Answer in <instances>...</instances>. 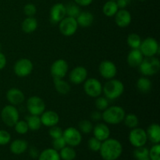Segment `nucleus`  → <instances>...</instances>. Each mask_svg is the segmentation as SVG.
Segmentation results:
<instances>
[{
	"label": "nucleus",
	"instance_id": "c9c22d12",
	"mask_svg": "<svg viewBox=\"0 0 160 160\" xmlns=\"http://www.w3.org/2000/svg\"><path fill=\"white\" fill-rule=\"evenodd\" d=\"M13 127L15 128V131L20 134H25L29 131L28 125L25 120H18Z\"/></svg>",
	"mask_w": 160,
	"mask_h": 160
},
{
	"label": "nucleus",
	"instance_id": "09e8293b",
	"mask_svg": "<svg viewBox=\"0 0 160 160\" xmlns=\"http://www.w3.org/2000/svg\"><path fill=\"white\" fill-rule=\"evenodd\" d=\"M76 4L81 6H88L93 2V0H74Z\"/></svg>",
	"mask_w": 160,
	"mask_h": 160
},
{
	"label": "nucleus",
	"instance_id": "f257e3e1",
	"mask_svg": "<svg viewBox=\"0 0 160 160\" xmlns=\"http://www.w3.org/2000/svg\"><path fill=\"white\" fill-rule=\"evenodd\" d=\"M100 155L104 160H117L121 156L123 147L117 139L108 138L102 142Z\"/></svg>",
	"mask_w": 160,
	"mask_h": 160
},
{
	"label": "nucleus",
	"instance_id": "5701e85b",
	"mask_svg": "<svg viewBox=\"0 0 160 160\" xmlns=\"http://www.w3.org/2000/svg\"><path fill=\"white\" fill-rule=\"evenodd\" d=\"M28 148V143L27 141L23 139H17L14 140L10 144V151L11 152L15 155H20L26 152Z\"/></svg>",
	"mask_w": 160,
	"mask_h": 160
},
{
	"label": "nucleus",
	"instance_id": "2f4dec72",
	"mask_svg": "<svg viewBox=\"0 0 160 160\" xmlns=\"http://www.w3.org/2000/svg\"><path fill=\"white\" fill-rule=\"evenodd\" d=\"M128 45L131 47L132 49H138L140 48L141 43H142V39L138 34L133 33L128 35V39H127Z\"/></svg>",
	"mask_w": 160,
	"mask_h": 160
},
{
	"label": "nucleus",
	"instance_id": "bb28decb",
	"mask_svg": "<svg viewBox=\"0 0 160 160\" xmlns=\"http://www.w3.org/2000/svg\"><path fill=\"white\" fill-rule=\"evenodd\" d=\"M119 10V7L117 4V2L115 1H108L105 3L102 8V12L106 17H114Z\"/></svg>",
	"mask_w": 160,
	"mask_h": 160
},
{
	"label": "nucleus",
	"instance_id": "412c9836",
	"mask_svg": "<svg viewBox=\"0 0 160 160\" xmlns=\"http://www.w3.org/2000/svg\"><path fill=\"white\" fill-rule=\"evenodd\" d=\"M143 59L144 56L142 55V52L139 48H138V49H132L130 52L127 58V61L130 67H138L142 63Z\"/></svg>",
	"mask_w": 160,
	"mask_h": 160
},
{
	"label": "nucleus",
	"instance_id": "9b49d317",
	"mask_svg": "<svg viewBox=\"0 0 160 160\" xmlns=\"http://www.w3.org/2000/svg\"><path fill=\"white\" fill-rule=\"evenodd\" d=\"M62 138L65 140L66 144L71 147L78 146L82 141V136L79 130L72 127L67 128L63 131Z\"/></svg>",
	"mask_w": 160,
	"mask_h": 160
},
{
	"label": "nucleus",
	"instance_id": "ea45409f",
	"mask_svg": "<svg viewBox=\"0 0 160 160\" xmlns=\"http://www.w3.org/2000/svg\"><path fill=\"white\" fill-rule=\"evenodd\" d=\"M102 142L95 138V137L89 139L88 142V145L89 149L92 150L93 152H98L99 151L100 148H101Z\"/></svg>",
	"mask_w": 160,
	"mask_h": 160
},
{
	"label": "nucleus",
	"instance_id": "37998d69",
	"mask_svg": "<svg viewBox=\"0 0 160 160\" xmlns=\"http://www.w3.org/2000/svg\"><path fill=\"white\" fill-rule=\"evenodd\" d=\"M11 135L8 131L0 130V145H6L10 142Z\"/></svg>",
	"mask_w": 160,
	"mask_h": 160
},
{
	"label": "nucleus",
	"instance_id": "6ab92c4d",
	"mask_svg": "<svg viewBox=\"0 0 160 160\" xmlns=\"http://www.w3.org/2000/svg\"><path fill=\"white\" fill-rule=\"evenodd\" d=\"M115 22L120 28H126L131 22V15L125 9H120L115 14Z\"/></svg>",
	"mask_w": 160,
	"mask_h": 160
},
{
	"label": "nucleus",
	"instance_id": "58836bf2",
	"mask_svg": "<svg viewBox=\"0 0 160 160\" xmlns=\"http://www.w3.org/2000/svg\"><path fill=\"white\" fill-rule=\"evenodd\" d=\"M160 145L159 144H155L151 149L148 150V156L151 160H160L159 158Z\"/></svg>",
	"mask_w": 160,
	"mask_h": 160
},
{
	"label": "nucleus",
	"instance_id": "b1692460",
	"mask_svg": "<svg viewBox=\"0 0 160 160\" xmlns=\"http://www.w3.org/2000/svg\"><path fill=\"white\" fill-rule=\"evenodd\" d=\"M148 139L152 143L159 144L160 142V127L157 123H152L146 131Z\"/></svg>",
	"mask_w": 160,
	"mask_h": 160
},
{
	"label": "nucleus",
	"instance_id": "393cba45",
	"mask_svg": "<svg viewBox=\"0 0 160 160\" xmlns=\"http://www.w3.org/2000/svg\"><path fill=\"white\" fill-rule=\"evenodd\" d=\"M21 28L23 31L25 33H32L37 29L38 28V21L35 18L33 17H27L23 22H22Z\"/></svg>",
	"mask_w": 160,
	"mask_h": 160
},
{
	"label": "nucleus",
	"instance_id": "ddd939ff",
	"mask_svg": "<svg viewBox=\"0 0 160 160\" xmlns=\"http://www.w3.org/2000/svg\"><path fill=\"white\" fill-rule=\"evenodd\" d=\"M68 71V63L65 59H59L55 61L51 66L50 72L53 79H62Z\"/></svg>",
	"mask_w": 160,
	"mask_h": 160
},
{
	"label": "nucleus",
	"instance_id": "49530a36",
	"mask_svg": "<svg viewBox=\"0 0 160 160\" xmlns=\"http://www.w3.org/2000/svg\"><path fill=\"white\" fill-rule=\"evenodd\" d=\"M29 155L31 156V158L33 159H36V158H38L39 156V152L35 147H31L29 149Z\"/></svg>",
	"mask_w": 160,
	"mask_h": 160
},
{
	"label": "nucleus",
	"instance_id": "c85d7f7f",
	"mask_svg": "<svg viewBox=\"0 0 160 160\" xmlns=\"http://www.w3.org/2000/svg\"><path fill=\"white\" fill-rule=\"evenodd\" d=\"M137 88L142 93H148L152 88V82L145 77H142L137 81Z\"/></svg>",
	"mask_w": 160,
	"mask_h": 160
},
{
	"label": "nucleus",
	"instance_id": "c756f323",
	"mask_svg": "<svg viewBox=\"0 0 160 160\" xmlns=\"http://www.w3.org/2000/svg\"><path fill=\"white\" fill-rule=\"evenodd\" d=\"M26 122L28 125V128L30 130L33 131H38L42 127V122L39 116L31 115L30 117H27Z\"/></svg>",
	"mask_w": 160,
	"mask_h": 160
},
{
	"label": "nucleus",
	"instance_id": "dca6fc26",
	"mask_svg": "<svg viewBox=\"0 0 160 160\" xmlns=\"http://www.w3.org/2000/svg\"><path fill=\"white\" fill-rule=\"evenodd\" d=\"M66 7L62 3L53 5L50 10V20L52 23H59L66 17Z\"/></svg>",
	"mask_w": 160,
	"mask_h": 160
},
{
	"label": "nucleus",
	"instance_id": "72a5a7b5",
	"mask_svg": "<svg viewBox=\"0 0 160 160\" xmlns=\"http://www.w3.org/2000/svg\"><path fill=\"white\" fill-rule=\"evenodd\" d=\"M125 125L129 128H135L138 125V118L136 115L132 113L125 115L124 119H123Z\"/></svg>",
	"mask_w": 160,
	"mask_h": 160
},
{
	"label": "nucleus",
	"instance_id": "473e14b6",
	"mask_svg": "<svg viewBox=\"0 0 160 160\" xmlns=\"http://www.w3.org/2000/svg\"><path fill=\"white\" fill-rule=\"evenodd\" d=\"M66 7V14L67 17H73V18H77L78 16L79 15L80 12H81V9H80L79 6L76 3L70 2L65 6Z\"/></svg>",
	"mask_w": 160,
	"mask_h": 160
},
{
	"label": "nucleus",
	"instance_id": "79ce46f5",
	"mask_svg": "<svg viewBox=\"0 0 160 160\" xmlns=\"http://www.w3.org/2000/svg\"><path fill=\"white\" fill-rule=\"evenodd\" d=\"M23 12H24L25 15L28 17H34L36 14V12H37V9H36L35 6L34 4H32V3H28L23 7Z\"/></svg>",
	"mask_w": 160,
	"mask_h": 160
},
{
	"label": "nucleus",
	"instance_id": "f3484780",
	"mask_svg": "<svg viewBox=\"0 0 160 160\" xmlns=\"http://www.w3.org/2000/svg\"><path fill=\"white\" fill-rule=\"evenodd\" d=\"M40 118L42 124L45 127H48V128L56 126L59 121V117L58 113L52 110L45 111L41 115Z\"/></svg>",
	"mask_w": 160,
	"mask_h": 160
},
{
	"label": "nucleus",
	"instance_id": "a211bd4d",
	"mask_svg": "<svg viewBox=\"0 0 160 160\" xmlns=\"http://www.w3.org/2000/svg\"><path fill=\"white\" fill-rule=\"evenodd\" d=\"M6 98L11 105L17 106V105H20L21 103H23L25 99V96L21 90L16 88H12L8 90L7 93H6Z\"/></svg>",
	"mask_w": 160,
	"mask_h": 160
},
{
	"label": "nucleus",
	"instance_id": "864d4df0",
	"mask_svg": "<svg viewBox=\"0 0 160 160\" xmlns=\"http://www.w3.org/2000/svg\"><path fill=\"white\" fill-rule=\"evenodd\" d=\"M109 1H115L116 2V1H117V0H109Z\"/></svg>",
	"mask_w": 160,
	"mask_h": 160
},
{
	"label": "nucleus",
	"instance_id": "20e7f679",
	"mask_svg": "<svg viewBox=\"0 0 160 160\" xmlns=\"http://www.w3.org/2000/svg\"><path fill=\"white\" fill-rule=\"evenodd\" d=\"M160 62L159 59L152 56L143 59L139 65V70L144 76H152L159 71Z\"/></svg>",
	"mask_w": 160,
	"mask_h": 160
},
{
	"label": "nucleus",
	"instance_id": "f8f14e48",
	"mask_svg": "<svg viewBox=\"0 0 160 160\" xmlns=\"http://www.w3.org/2000/svg\"><path fill=\"white\" fill-rule=\"evenodd\" d=\"M14 73L20 78H25L31 73L33 70V63L30 59L23 58L17 61L13 67Z\"/></svg>",
	"mask_w": 160,
	"mask_h": 160
},
{
	"label": "nucleus",
	"instance_id": "603ef678",
	"mask_svg": "<svg viewBox=\"0 0 160 160\" xmlns=\"http://www.w3.org/2000/svg\"><path fill=\"white\" fill-rule=\"evenodd\" d=\"M139 1H141V2H145V1H146V0H139Z\"/></svg>",
	"mask_w": 160,
	"mask_h": 160
},
{
	"label": "nucleus",
	"instance_id": "1a4fd4ad",
	"mask_svg": "<svg viewBox=\"0 0 160 160\" xmlns=\"http://www.w3.org/2000/svg\"><path fill=\"white\" fill-rule=\"evenodd\" d=\"M84 92L92 98H97L100 96L102 92V85L101 82L96 78L86 79L84 84Z\"/></svg>",
	"mask_w": 160,
	"mask_h": 160
},
{
	"label": "nucleus",
	"instance_id": "6e6552de",
	"mask_svg": "<svg viewBox=\"0 0 160 160\" xmlns=\"http://www.w3.org/2000/svg\"><path fill=\"white\" fill-rule=\"evenodd\" d=\"M27 109L31 115L41 116L45 111V104L42 98L32 96L27 102Z\"/></svg>",
	"mask_w": 160,
	"mask_h": 160
},
{
	"label": "nucleus",
	"instance_id": "0eeeda50",
	"mask_svg": "<svg viewBox=\"0 0 160 160\" xmlns=\"http://www.w3.org/2000/svg\"><path fill=\"white\" fill-rule=\"evenodd\" d=\"M78 24L77 23L76 18L70 17H64L59 23V31L61 34L67 37L73 35L78 30Z\"/></svg>",
	"mask_w": 160,
	"mask_h": 160
},
{
	"label": "nucleus",
	"instance_id": "8fccbe9b",
	"mask_svg": "<svg viewBox=\"0 0 160 160\" xmlns=\"http://www.w3.org/2000/svg\"><path fill=\"white\" fill-rule=\"evenodd\" d=\"M6 65V58L2 52H0V70L5 68Z\"/></svg>",
	"mask_w": 160,
	"mask_h": 160
},
{
	"label": "nucleus",
	"instance_id": "7ed1b4c3",
	"mask_svg": "<svg viewBox=\"0 0 160 160\" xmlns=\"http://www.w3.org/2000/svg\"><path fill=\"white\" fill-rule=\"evenodd\" d=\"M102 92L107 99L115 100L122 95L124 92V85L120 81L110 79L102 87Z\"/></svg>",
	"mask_w": 160,
	"mask_h": 160
},
{
	"label": "nucleus",
	"instance_id": "4c0bfd02",
	"mask_svg": "<svg viewBox=\"0 0 160 160\" xmlns=\"http://www.w3.org/2000/svg\"><path fill=\"white\" fill-rule=\"evenodd\" d=\"M95 107L98 110L104 111L109 107V101L106 97H97L95 100Z\"/></svg>",
	"mask_w": 160,
	"mask_h": 160
},
{
	"label": "nucleus",
	"instance_id": "e433bc0d",
	"mask_svg": "<svg viewBox=\"0 0 160 160\" xmlns=\"http://www.w3.org/2000/svg\"><path fill=\"white\" fill-rule=\"evenodd\" d=\"M134 156L137 160H140L144 158L148 157V149L145 147H138L134 151Z\"/></svg>",
	"mask_w": 160,
	"mask_h": 160
},
{
	"label": "nucleus",
	"instance_id": "39448f33",
	"mask_svg": "<svg viewBox=\"0 0 160 160\" xmlns=\"http://www.w3.org/2000/svg\"><path fill=\"white\" fill-rule=\"evenodd\" d=\"M19 112L15 106L7 105L1 111V118L3 123L8 127H13L19 120Z\"/></svg>",
	"mask_w": 160,
	"mask_h": 160
},
{
	"label": "nucleus",
	"instance_id": "c03bdc74",
	"mask_svg": "<svg viewBox=\"0 0 160 160\" xmlns=\"http://www.w3.org/2000/svg\"><path fill=\"white\" fill-rule=\"evenodd\" d=\"M67 145L66 144L65 140L63 139V138L61 137L59 138H56V139H53V142H52V146L53 148L56 151H60L62 148Z\"/></svg>",
	"mask_w": 160,
	"mask_h": 160
},
{
	"label": "nucleus",
	"instance_id": "de8ad7c7",
	"mask_svg": "<svg viewBox=\"0 0 160 160\" xmlns=\"http://www.w3.org/2000/svg\"><path fill=\"white\" fill-rule=\"evenodd\" d=\"M91 118L94 121H98L102 119V113L99 111H94L92 114H91Z\"/></svg>",
	"mask_w": 160,
	"mask_h": 160
},
{
	"label": "nucleus",
	"instance_id": "9d476101",
	"mask_svg": "<svg viewBox=\"0 0 160 160\" xmlns=\"http://www.w3.org/2000/svg\"><path fill=\"white\" fill-rule=\"evenodd\" d=\"M129 141L135 148L144 146L148 141L146 131L142 128H133L129 134Z\"/></svg>",
	"mask_w": 160,
	"mask_h": 160
},
{
	"label": "nucleus",
	"instance_id": "2eb2a0df",
	"mask_svg": "<svg viewBox=\"0 0 160 160\" xmlns=\"http://www.w3.org/2000/svg\"><path fill=\"white\" fill-rule=\"evenodd\" d=\"M88 77V71L85 69V67H76L71 70L69 75L70 81L74 84H80L81 83L84 82L85 80L87 79Z\"/></svg>",
	"mask_w": 160,
	"mask_h": 160
},
{
	"label": "nucleus",
	"instance_id": "aec40b11",
	"mask_svg": "<svg viewBox=\"0 0 160 160\" xmlns=\"http://www.w3.org/2000/svg\"><path fill=\"white\" fill-rule=\"evenodd\" d=\"M93 134L94 137L99 140L100 142L106 140L110 136V130L109 127L105 123H97L93 128Z\"/></svg>",
	"mask_w": 160,
	"mask_h": 160
},
{
	"label": "nucleus",
	"instance_id": "f03ea898",
	"mask_svg": "<svg viewBox=\"0 0 160 160\" xmlns=\"http://www.w3.org/2000/svg\"><path fill=\"white\" fill-rule=\"evenodd\" d=\"M125 111L120 106H112L105 109L102 113V119L111 125L119 124L123 121L125 117Z\"/></svg>",
	"mask_w": 160,
	"mask_h": 160
},
{
	"label": "nucleus",
	"instance_id": "f704fd0d",
	"mask_svg": "<svg viewBox=\"0 0 160 160\" xmlns=\"http://www.w3.org/2000/svg\"><path fill=\"white\" fill-rule=\"evenodd\" d=\"M78 128H79L80 132H82L84 134H89L93 130V125L90 120H84L80 122Z\"/></svg>",
	"mask_w": 160,
	"mask_h": 160
},
{
	"label": "nucleus",
	"instance_id": "a878e982",
	"mask_svg": "<svg viewBox=\"0 0 160 160\" xmlns=\"http://www.w3.org/2000/svg\"><path fill=\"white\" fill-rule=\"evenodd\" d=\"M38 160H60V156L54 148H47L39 154Z\"/></svg>",
	"mask_w": 160,
	"mask_h": 160
},
{
	"label": "nucleus",
	"instance_id": "a18cd8bd",
	"mask_svg": "<svg viewBox=\"0 0 160 160\" xmlns=\"http://www.w3.org/2000/svg\"><path fill=\"white\" fill-rule=\"evenodd\" d=\"M131 1V0H117L116 2L119 9H124L128 6V4H130Z\"/></svg>",
	"mask_w": 160,
	"mask_h": 160
},
{
	"label": "nucleus",
	"instance_id": "4468645a",
	"mask_svg": "<svg viewBox=\"0 0 160 160\" xmlns=\"http://www.w3.org/2000/svg\"><path fill=\"white\" fill-rule=\"evenodd\" d=\"M100 75L103 78L107 80H110L114 78L117 75V69L115 64L109 60H104L100 63L98 67Z\"/></svg>",
	"mask_w": 160,
	"mask_h": 160
},
{
	"label": "nucleus",
	"instance_id": "423d86ee",
	"mask_svg": "<svg viewBox=\"0 0 160 160\" xmlns=\"http://www.w3.org/2000/svg\"><path fill=\"white\" fill-rule=\"evenodd\" d=\"M139 49L145 57H152L155 55H159L160 51L158 42L153 38H147L142 41Z\"/></svg>",
	"mask_w": 160,
	"mask_h": 160
},
{
	"label": "nucleus",
	"instance_id": "4be33fe9",
	"mask_svg": "<svg viewBox=\"0 0 160 160\" xmlns=\"http://www.w3.org/2000/svg\"><path fill=\"white\" fill-rule=\"evenodd\" d=\"M76 20L78 26H81L82 28H88L93 23L94 16L92 12L84 11V12H80V14L76 18Z\"/></svg>",
	"mask_w": 160,
	"mask_h": 160
},
{
	"label": "nucleus",
	"instance_id": "3c124183",
	"mask_svg": "<svg viewBox=\"0 0 160 160\" xmlns=\"http://www.w3.org/2000/svg\"><path fill=\"white\" fill-rule=\"evenodd\" d=\"M140 160H151V159H150L149 156H148V157H146V158H144V159H140Z\"/></svg>",
	"mask_w": 160,
	"mask_h": 160
},
{
	"label": "nucleus",
	"instance_id": "7c9ffc66",
	"mask_svg": "<svg viewBox=\"0 0 160 160\" xmlns=\"http://www.w3.org/2000/svg\"><path fill=\"white\" fill-rule=\"evenodd\" d=\"M60 159L62 160H73L76 158V152L71 146H65L60 150Z\"/></svg>",
	"mask_w": 160,
	"mask_h": 160
},
{
	"label": "nucleus",
	"instance_id": "a19ab883",
	"mask_svg": "<svg viewBox=\"0 0 160 160\" xmlns=\"http://www.w3.org/2000/svg\"><path fill=\"white\" fill-rule=\"evenodd\" d=\"M62 128H59L58 126H53L51 127L49 130V135L51 136V138L52 139H56V138H59L62 137Z\"/></svg>",
	"mask_w": 160,
	"mask_h": 160
},
{
	"label": "nucleus",
	"instance_id": "cd10ccee",
	"mask_svg": "<svg viewBox=\"0 0 160 160\" xmlns=\"http://www.w3.org/2000/svg\"><path fill=\"white\" fill-rule=\"evenodd\" d=\"M55 88L58 93L61 95H67L70 92V85L62 79H54Z\"/></svg>",
	"mask_w": 160,
	"mask_h": 160
}]
</instances>
